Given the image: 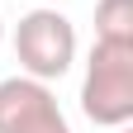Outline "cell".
I'll return each mask as SVG.
<instances>
[{
  "label": "cell",
  "mask_w": 133,
  "mask_h": 133,
  "mask_svg": "<svg viewBox=\"0 0 133 133\" xmlns=\"http://www.w3.org/2000/svg\"><path fill=\"white\" fill-rule=\"evenodd\" d=\"M81 114L100 128H124L133 119V43L95 38L81 81Z\"/></svg>",
  "instance_id": "1"
},
{
  "label": "cell",
  "mask_w": 133,
  "mask_h": 133,
  "mask_svg": "<svg viewBox=\"0 0 133 133\" xmlns=\"http://www.w3.org/2000/svg\"><path fill=\"white\" fill-rule=\"evenodd\" d=\"M14 57H19L24 76L33 81H62L76 62V29L62 10H29L14 24Z\"/></svg>",
  "instance_id": "2"
},
{
  "label": "cell",
  "mask_w": 133,
  "mask_h": 133,
  "mask_svg": "<svg viewBox=\"0 0 133 133\" xmlns=\"http://www.w3.org/2000/svg\"><path fill=\"white\" fill-rule=\"evenodd\" d=\"M0 133H71V124L57 109V95L48 90V81L5 76L0 81Z\"/></svg>",
  "instance_id": "3"
},
{
  "label": "cell",
  "mask_w": 133,
  "mask_h": 133,
  "mask_svg": "<svg viewBox=\"0 0 133 133\" xmlns=\"http://www.w3.org/2000/svg\"><path fill=\"white\" fill-rule=\"evenodd\" d=\"M95 38L133 43V0H95Z\"/></svg>",
  "instance_id": "4"
},
{
  "label": "cell",
  "mask_w": 133,
  "mask_h": 133,
  "mask_svg": "<svg viewBox=\"0 0 133 133\" xmlns=\"http://www.w3.org/2000/svg\"><path fill=\"white\" fill-rule=\"evenodd\" d=\"M0 43H5V19H0Z\"/></svg>",
  "instance_id": "5"
}]
</instances>
